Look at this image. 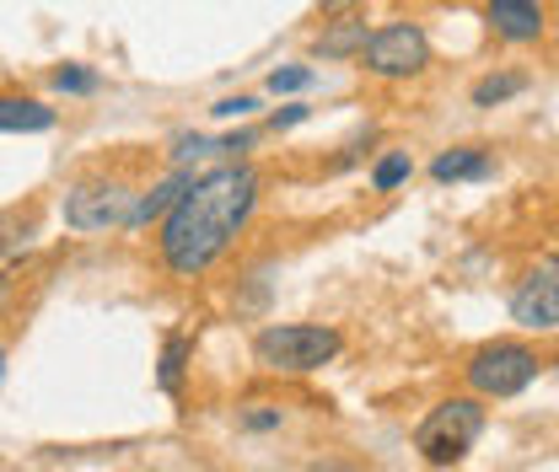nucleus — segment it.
Returning <instances> with one entry per match:
<instances>
[{"label": "nucleus", "mask_w": 559, "mask_h": 472, "mask_svg": "<svg viewBox=\"0 0 559 472\" xmlns=\"http://www.w3.org/2000/svg\"><path fill=\"white\" fill-rule=\"evenodd\" d=\"M259 172L248 161H226L205 178H194L178 204L162 215V264L178 279H200L221 253L242 237V226L259 209Z\"/></svg>", "instance_id": "1"}, {"label": "nucleus", "mask_w": 559, "mask_h": 472, "mask_svg": "<svg viewBox=\"0 0 559 472\" xmlns=\"http://www.w3.org/2000/svg\"><path fill=\"white\" fill-rule=\"evenodd\" d=\"M479 435H485V403L479 398H447L419 419L415 451L425 468H457L474 451Z\"/></svg>", "instance_id": "2"}, {"label": "nucleus", "mask_w": 559, "mask_h": 472, "mask_svg": "<svg viewBox=\"0 0 559 472\" xmlns=\"http://www.w3.org/2000/svg\"><path fill=\"white\" fill-rule=\"evenodd\" d=\"M340 349H345V338L334 328H323V323H270L264 334L253 338V360L264 371H285V376L323 371Z\"/></svg>", "instance_id": "3"}, {"label": "nucleus", "mask_w": 559, "mask_h": 472, "mask_svg": "<svg viewBox=\"0 0 559 472\" xmlns=\"http://www.w3.org/2000/svg\"><path fill=\"white\" fill-rule=\"evenodd\" d=\"M538 371H544V360H538L527 343H511V338L485 343V349L463 365V376H468V387H474L479 398H516V392H527V387L538 382Z\"/></svg>", "instance_id": "4"}, {"label": "nucleus", "mask_w": 559, "mask_h": 472, "mask_svg": "<svg viewBox=\"0 0 559 472\" xmlns=\"http://www.w3.org/2000/svg\"><path fill=\"white\" fill-rule=\"evenodd\" d=\"M130 209H135V189H130L124 178H86V183H70L66 199H60L66 226L81 231V237L130 226Z\"/></svg>", "instance_id": "5"}, {"label": "nucleus", "mask_w": 559, "mask_h": 472, "mask_svg": "<svg viewBox=\"0 0 559 472\" xmlns=\"http://www.w3.org/2000/svg\"><path fill=\"white\" fill-rule=\"evenodd\" d=\"M360 60L382 81H404V75H419V70L430 65V38H425V27H415V22H388V27H377L366 38Z\"/></svg>", "instance_id": "6"}, {"label": "nucleus", "mask_w": 559, "mask_h": 472, "mask_svg": "<svg viewBox=\"0 0 559 472\" xmlns=\"http://www.w3.org/2000/svg\"><path fill=\"white\" fill-rule=\"evenodd\" d=\"M511 317L527 334L559 328V253L555 258H538V269H527V279L511 290Z\"/></svg>", "instance_id": "7"}, {"label": "nucleus", "mask_w": 559, "mask_h": 472, "mask_svg": "<svg viewBox=\"0 0 559 472\" xmlns=\"http://www.w3.org/2000/svg\"><path fill=\"white\" fill-rule=\"evenodd\" d=\"M485 22L506 38V44H533V38L544 33V11H538V0H489Z\"/></svg>", "instance_id": "8"}, {"label": "nucleus", "mask_w": 559, "mask_h": 472, "mask_svg": "<svg viewBox=\"0 0 559 472\" xmlns=\"http://www.w3.org/2000/svg\"><path fill=\"white\" fill-rule=\"evenodd\" d=\"M489 172H495V156L479 150V145H457V150H441L430 161V178L436 183H479Z\"/></svg>", "instance_id": "9"}, {"label": "nucleus", "mask_w": 559, "mask_h": 472, "mask_svg": "<svg viewBox=\"0 0 559 472\" xmlns=\"http://www.w3.org/2000/svg\"><path fill=\"white\" fill-rule=\"evenodd\" d=\"M55 108L38 97H0V135H44L55 130Z\"/></svg>", "instance_id": "10"}, {"label": "nucleus", "mask_w": 559, "mask_h": 472, "mask_svg": "<svg viewBox=\"0 0 559 472\" xmlns=\"http://www.w3.org/2000/svg\"><path fill=\"white\" fill-rule=\"evenodd\" d=\"M194 183V172H173V178H162V183H151L145 194H135V209H130V226H151V220H162L173 204H178V194Z\"/></svg>", "instance_id": "11"}, {"label": "nucleus", "mask_w": 559, "mask_h": 472, "mask_svg": "<svg viewBox=\"0 0 559 472\" xmlns=\"http://www.w3.org/2000/svg\"><path fill=\"white\" fill-rule=\"evenodd\" d=\"M366 38H371V27L349 11L345 22H329V27L318 33V44H312V49H318L323 60H349V55H360V49H366Z\"/></svg>", "instance_id": "12"}, {"label": "nucleus", "mask_w": 559, "mask_h": 472, "mask_svg": "<svg viewBox=\"0 0 559 472\" xmlns=\"http://www.w3.org/2000/svg\"><path fill=\"white\" fill-rule=\"evenodd\" d=\"M189 354H194L189 338L167 334V343H162V365H156V387H162V392H178V387H183V365H189Z\"/></svg>", "instance_id": "13"}, {"label": "nucleus", "mask_w": 559, "mask_h": 472, "mask_svg": "<svg viewBox=\"0 0 559 472\" xmlns=\"http://www.w3.org/2000/svg\"><path fill=\"white\" fill-rule=\"evenodd\" d=\"M516 92H527V75H516V70H506V75H485V81L474 86V108H500V102H511Z\"/></svg>", "instance_id": "14"}, {"label": "nucleus", "mask_w": 559, "mask_h": 472, "mask_svg": "<svg viewBox=\"0 0 559 472\" xmlns=\"http://www.w3.org/2000/svg\"><path fill=\"white\" fill-rule=\"evenodd\" d=\"M409 172H415L409 150H388V156L371 167V189H377V194H393L399 183H409Z\"/></svg>", "instance_id": "15"}, {"label": "nucleus", "mask_w": 559, "mask_h": 472, "mask_svg": "<svg viewBox=\"0 0 559 472\" xmlns=\"http://www.w3.org/2000/svg\"><path fill=\"white\" fill-rule=\"evenodd\" d=\"M49 86H55V92H66V97H92V92L103 86V75H97V70H86V65H55L49 70Z\"/></svg>", "instance_id": "16"}, {"label": "nucleus", "mask_w": 559, "mask_h": 472, "mask_svg": "<svg viewBox=\"0 0 559 472\" xmlns=\"http://www.w3.org/2000/svg\"><path fill=\"white\" fill-rule=\"evenodd\" d=\"M312 81H318L312 65H280L275 75H270V92H275V97H290V92H307Z\"/></svg>", "instance_id": "17"}, {"label": "nucleus", "mask_w": 559, "mask_h": 472, "mask_svg": "<svg viewBox=\"0 0 559 472\" xmlns=\"http://www.w3.org/2000/svg\"><path fill=\"white\" fill-rule=\"evenodd\" d=\"M280 419H285V408L259 403V408H248V413H242V429H259V435H264V429H280Z\"/></svg>", "instance_id": "18"}, {"label": "nucleus", "mask_w": 559, "mask_h": 472, "mask_svg": "<svg viewBox=\"0 0 559 472\" xmlns=\"http://www.w3.org/2000/svg\"><path fill=\"white\" fill-rule=\"evenodd\" d=\"M253 108H259V102H253V97H221V102H215V108H210V113H215V119H248V113H253Z\"/></svg>", "instance_id": "19"}, {"label": "nucleus", "mask_w": 559, "mask_h": 472, "mask_svg": "<svg viewBox=\"0 0 559 472\" xmlns=\"http://www.w3.org/2000/svg\"><path fill=\"white\" fill-rule=\"evenodd\" d=\"M307 113H312L307 102H290V108H280V113H275V119H270V124H275V130H290V124H301Z\"/></svg>", "instance_id": "20"}, {"label": "nucleus", "mask_w": 559, "mask_h": 472, "mask_svg": "<svg viewBox=\"0 0 559 472\" xmlns=\"http://www.w3.org/2000/svg\"><path fill=\"white\" fill-rule=\"evenodd\" d=\"M366 0H318V11L323 16H349V11H360Z\"/></svg>", "instance_id": "21"}, {"label": "nucleus", "mask_w": 559, "mask_h": 472, "mask_svg": "<svg viewBox=\"0 0 559 472\" xmlns=\"http://www.w3.org/2000/svg\"><path fill=\"white\" fill-rule=\"evenodd\" d=\"M307 472H355V468H340V462H318V468H307Z\"/></svg>", "instance_id": "22"}, {"label": "nucleus", "mask_w": 559, "mask_h": 472, "mask_svg": "<svg viewBox=\"0 0 559 472\" xmlns=\"http://www.w3.org/2000/svg\"><path fill=\"white\" fill-rule=\"evenodd\" d=\"M5 290H11V274H0V295H5Z\"/></svg>", "instance_id": "23"}, {"label": "nucleus", "mask_w": 559, "mask_h": 472, "mask_svg": "<svg viewBox=\"0 0 559 472\" xmlns=\"http://www.w3.org/2000/svg\"><path fill=\"white\" fill-rule=\"evenodd\" d=\"M0 376H5V354H0Z\"/></svg>", "instance_id": "24"}]
</instances>
